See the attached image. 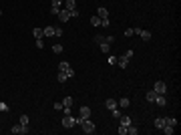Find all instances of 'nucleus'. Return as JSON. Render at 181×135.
Returning <instances> with one entry per match:
<instances>
[{
  "instance_id": "obj_8",
  "label": "nucleus",
  "mask_w": 181,
  "mask_h": 135,
  "mask_svg": "<svg viewBox=\"0 0 181 135\" xmlns=\"http://www.w3.org/2000/svg\"><path fill=\"white\" fill-rule=\"evenodd\" d=\"M56 16H58V20H60V22H67V20H71V12H69L67 8H60Z\"/></svg>"
},
{
  "instance_id": "obj_18",
  "label": "nucleus",
  "mask_w": 181,
  "mask_h": 135,
  "mask_svg": "<svg viewBox=\"0 0 181 135\" xmlns=\"http://www.w3.org/2000/svg\"><path fill=\"white\" fill-rule=\"evenodd\" d=\"M119 121H121V125H131V117L129 115H121Z\"/></svg>"
},
{
  "instance_id": "obj_5",
  "label": "nucleus",
  "mask_w": 181,
  "mask_h": 135,
  "mask_svg": "<svg viewBox=\"0 0 181 135\" xmlns=\"http://www.w3.org/2000/svg\"><path fill=\"white\" fill-rule=\"evenodd\" d=\"M89 117H90V109L89 107H81L79 117H77V123H81V121H85V119H89Z\"/></svg>"
},
{
  "instance_id": "obj_14",
  "label": "nucleus",
  "mask_w": 181,
  "mask_h": 135,
  "mask_svg": "<svg viewBox=\"0 0 181 135\" xmlns=\"http://www.w3.org/2000/svg\"><path fill=\"white\" fill-rule=\"evenodd\" d=\"M64 8L71 12V10H75V8H77V2H75V0H64Z\"/></svg>"
},
{
  "instance_id": "obj_12",
  "label": "nucleus",
  "mask_w": 181,
  "mask_h": 135,
  "mask_svg": "<svg viewBox=\"0 0 181 135\" xmlns=\"http://www.w3.org/2000/svg\"><path fill=\"white\" fill-rule=\"evenodd\" d=\"M97 14H99V18H109V10H107L105 6H101V8L97 10Z\"/></svg>"
},
{
  "instance_id": "obj_24",
  "label": "nucleus",
  "mask_w": 181,
  "mask_h": 135,
  "mask_svg": "<svg viewBox=\"0 0 181 135\" xmlns=\"http://www.w3.org/2000/svg\"><path fill=\"white\" fill-rule=\"evenodd\" d=\"M62 107H73V97H64V101H62Z\"/></svg>"
},
{
  "instance_id": "obj_27",
  "label": "nucleus",
  "mask_w": 181,
  "mask_h": 135,
  "mask_svg": "<svg viewBox=\"0 0 181 135\" xmlns=\"http://www.w3.org/2000/svg\"><path fill=\"white\" fill-rule=\"evenodd\" d=\"M67 79H69V77H67L64 73H60V71H58V77H56V81H60V83H64Z\"/></svg>"
},
{
  "instance_id": "obj_34",
  "label": "nucleus",
  "mask_w": 181,
  "mask_h": 135,
  "mask_svg": "<svg viewBox=\"0 0 181 135\" xmlns=\"http://www.w3.org/2000/svg\"><path fill=\"white\" fill-rule=\"evenodd\" d=\"M75 16H81V12L75 8V10H71V18H75Z\"/></svg>"
},
{
  "instance_id": "obj_15",
  "label": "nucleus",
  "mask_w": 181,
  "mask_h": 135,
  "mask_svg": "<svg viewBox=\"0 0 181 135\" xmlns=\"http://www.w3.org/2000/svg\"><path fill=\"white\" fill-rule=\"evenodd\" d=\"M139 37H141V39H143L145 43H147V41H151V32H149V30H143V28H141V32H139Z\"/></svg>"
},
{
  "instance_id": "obj_2",
  "label": "nucleus",
  "mask_w": 181,
  "mask_h": 135,
  "mask_svg": "<svg viewBox=\"0 0 181 135\" xmlns=\"http://www.w3.org/2000/svg\"><path fill=\"white\" fill-rule=\"evenodd\" d=\"M58 71H60V73H64V75H67L69 79H71V77L75 75V69H73V67H71L69 63H64V61H62V63H58Z\"/></svg>"
},
{
  "instance_id": "obj_23",
  "label": "nucleus",
  "mask_w": 181,
  "mask_h": 135,
  "mask_svg": "<svg viewBox=\"0 0 181 135\" xmlns=\"http://www.w3.org/2000/svg\"><path fill=\"white\" fill-rule=\"evenodd\" d=\"M90 24L93 26H101V18L99 16H90Z\"/></svg>"
},
{
  "instance_id": "obj_19",
  "label": "nucleus",
  "mask_w": 181,
  "mask_h": 135,
  "mask_svg": "<svg viewBox=\"0 0 181 135\" xmlns=\"http://www.w3.org/2000/svg\"><path fill=\"white\" fill-rule=\"evenodd\" d=\"M163 125H165V117H157L155 119V127L157 129H163Z\"/></svg>"
},
{
  "instance_id": "obj_32",
  "label": "nucleus",
  "mask_w": 181,
  "mask_h": 135,
  "mask_svg": "<svg viewBox=\"0 0 181 135\" xmlns=\"http://www.w3.org/2000/svg\"><path fill=\"white\" fill-rule=\"evenodd\" d=\"M113 117H115V119H119V117H121V111H119V107H117V109H113Z\"/></svg>"
},
{
  "instance_id": "obj_20",
  "label": "nucleus",
  "mask_w": 181,
  "mask_h": 135,
  "mask_svg": "<svg viewBox=\"0 0 181 135\" xmlns=\"http://www.w3.org/2000/svg\"><path fill=\"white\" fill-rule=\"evenodd\" d=\"M43 32H45V37H54V26H46V28H43Z\"/></svg>"
},
{
  "instance_id": "obj_28",
  "label": "nucleus",
  "mask_w": 181,
  "mask_h": 135,
  "mask_svg": "<svg viewBox=\"0 0 181 135\" xmlns=\"http://www.w3.org/2000/svg\"><path fill=\"white\" fill-rule=\"evenodd\" d=\"M127 127L129 125H119V135H127Z\"/></svg>"
},
{
  "instance_id": "obj_6",
  "label": "nucleus",
  "mask_w": 181,
  "mask_h": 135,
  "mask_svg": "<svg viewBox=\"0 0 181 135\" xmlns=\"http://www.w3.org/2000/svg\"><path fill=\"white\" fill-rule=\"evenodd\" d=\"M153 91H155L157 95H165V93H167V85H165V81H157L155 87H153Z\"/></svg>"
},
{
  "instance_id": "obj_31",
  "label": "nucleus",
  "mask_w": 181,
  "mask_h": 135,
  "mask_svg": "<svg viewBox=\"0 0 181 135\" xmlns=\"http://www.w3.org/2000/svg\"><path fill=\"white\" fill-rule=\"evenodd\" d=\"M109 63H111V65H117V56H115V54H109Z\"/></svg>"
},
{
  "instance_id": "obj_29",
  "label": "nucleus",
  "mask_w": 181,
  "mask_h": 135,
  "mask_svg": "<svg viewBox=\"0 0 181 135\" xmlns=\"http://www.w3.org/2000/svg\"><path fill=\"white\" fill-rule=\"evenodd\" d=\"M64 32H62V28L60 26H54V37H62Z\"/></svg>"
},
{
  "instance_id": "obj_3",
  "label": "nucleus",
  "mask_w": 181,
  "mask_h": 135,
  "mask_svg": "<svg viewBox=\"0 0 181 135\" xmlns=\"http://www.w3.org/2000/svg\"><path fill=\"white\" fill-rule=\"evenodd\" d=\"M79 125H81V129H83V131H85L87 135L95 133V123H93V121H89V119H85V121H81Z\"/></svg>"
},
{
  "instance_id": "obj_11",
  "label": "nucleus",
  "mask_w": 181,
  "mask_h": 135,
  "mask_svg": "<svg viewBox=\"0 0 181 135\" xmlns=\"http://www.w3.org/2000/svg\"><path fill=\"white\" fill-rule=\"evenodd\" d=\"M155 103H157L159 107H165V105H167V99H165V95H157V97H155Z\"/></svg>"
},
{
  "instance_id": "obj_37",
  "label": "nucleus",
  "mask_w": 181,
  "mask_h": 135,
  "mask_svg": "<svg viewBox=\"0 0 181 135\" xmlns=\"http://www.w3.org/2000/svg\"><path fill=\"white\" fill-rule=\"evenodd\" d=\"M52 107H54V109H56V111H60V109H62V103H58V101H56V103H54V105H52Z\"/></svg>"
},
{
  "instance_id": "obj_9",
  "label": "nucleus",
  "mask_w": 181,
  "mask_h": 135,
  "mask_svg": "<svg viewBox=\"0 0 181 135\" xmlns=\"http://www.w3.org/2000/svg\"><path fill=\"white\" fill-rule=\"evenodd\" d=\"M105 107H107L109 111H113V109L119 107V101H115V99H107V101H105Z\"/></svg>"
},
{
  "instance_id": "obj_1",
  "label": "nucleus",
  "mask_w": 181,
  "mask_h": 135,
  "mask_svg": "<svg viewBox=\"0 0 181 135\" xmlns=\"http://www.w3.org/2000/svg\"><path fill=\"white\" fill-rule=\"evenodd\" d=\"M131 56H133V50L129 48V50H127L123 56H119V59H117V65H119L121 69H127V67H129V61H131Z\"/></svg>"
},
{
  "instance_id": "obj_26",
  "label": "nucleus",
  "mask_w": 181,
  "mask_h": 135,
  "mask_svg": "<svg viewBox=\"0 0 181 135\" xmlns=\"http://www.w3.org/2000/svg\"><path fill=\"white\" fill-rule=\"evenodd\" d=\"M20 125L28 127V115H20Z\"/></svg>"
},
{
  "instance_id": "obj_17",
  "label": "nucleus",
  "mask_w": 181,
  "mask_h": 135,
  "mask_svg": "<svg viewBox=\"0 0 181 135\" xmlns=\"http://www.w3.org/2000/svg\"><path fill=\"white\" fill-rule=\"evenodd\" d=\"M129 103H131V101H129V97H123V99L119 101V107H121V109H127V107H129Z\"/></svg>"
},
{
  "instance_id": "obj_35",
  "label": "nucleus",
  "mask_w": 181,
  "mask_h": 135,
  "mask_svg": "<svg viewBox=\"0 0 181 135\" xmlns=\"http://www.w3.org/2000/svg\"><path fill=\"white\" fill-rule=\"evenodd\" d=\"M133 34H135V32H133V28H127V30H125V37H127V39H129V37H133Z\"/></svg>"
},
{
  "instance_id": "obj_7",
  "label": "nucleus",
  "mask_w": 181,
  "mask_h": 135,
  "mask_svg": "<svg viewBox=\"0 0 181 135\" xmlns=\"http://www.w3.org/2000/svg\"><path fill=\"white\" fill-rule=\"evenodd\" d=\"M10 133H14V135H24V133H28V127H24V125H14L12 129H10Z\"/></svg>"
},
{
  "instance_id": "obj_4",
  "label": "nucleus",
  "mask_w": 181,
  "mask_h": 135,
  "mask_svg": "<svg viewBox=\"0 0 181 135\" xmlns=\"http://www.w3.org/2000/svg\"><path fill=\"white\" fill-rule=\"evenodd\" d=\"M75 125H79V123H77V119H75L73 115H64V117H62V127H64V129H71V127H75Z\"/></svg>"
},
{
  "instance_id": "obj_38",
  "label": "nucleus",
  "mask_w": 181,
  "mask_h": 135,
  "mask_svg": "<svg viewBox=\"0 0 181 135\" xmlns=\"http://www.w3.org/2000/svg\"><path fill=\"white\" fill-rule=\"evenodd\" d=\"M0 16H2V10H0Z\"/></svg>"
},
{
  "instance_id": "obj_13",
  "label": "nucleus",
  "mask_w": 181,
  "mask_h": 135,
  "mask_svg": "<svg viewBox=\"0 0 181 135\" xmlns=\"http://www.w3.org/2000/svg\"><path fill=\"white\" fill-rule=\"evenodd\" d=\"M32 37L38 41V39H45V32H43V28H32Z\"/></svg>"
},
{
  "instance_id": "obj_16",
  "label": "nucleus",
  "mask_w": 181,
  "mask_h": 135,
  "mask_svg": "<svg viewBox=\"0 0 181 135\" xmlns=\"http://www.w3.org/2000/svg\"><path fill=\"white\" fill-rule=\"evenodd\" d=\"M155 97H157V93H155V91H149V93L145 95V99H147L149 103H155Z\"/></svg>"
},
{
  "instance_id": "obj_22",
  "label": "nucleus",
  "mask_w": 181,
  "mask_h": 135,
  "mask_svg": "<svg viewBox=\"0 0 181 135\" xmlns=\"http://www.w3.org/2000/svg\"><path fill=\"white\" fill-rule=\"evenodd\" d=\"M165 123H167V125H171V127H177V119H175V117H167V119H165Z\"/></svg>"
},
{
  "instance_id": "obj_33",
  "label": "nucleus",
  "mask_w": 181,
  "mask_h": 135,
  "mask_svg": "<svg viewBox=\"0 0 181 135\" xmlns=\"http://www.w3.org/2000/svg\"><path fill=\"white\" fill-rule=\"evenodd\" d=\"M0 111H8V103H4V101H0Z\"/></svg>"
},
{
  "instance_id": "obj_21",
  "label": "nucleus",
  "mask_w": 181,
  "mask_h": 135,
  "mask_svg": "<svg viewBox=\"0 0 181 135\" xmlns=\"http://www.w3.org/2000/svg\"><path fill=\"white\" fill-rule=\"evenodd\" d=\"M173 131H175V127H171V125H167V123L163 125V133L165 135H173Z\"/></svg>"
},
{
  "instance_id": "obj_10",
  "label": "nucleus",
  "mask_w": 181,
  "mask_h": 135,
  "mask_svg": "<svg viewBox=\"0 0 181 135\" xmlns=\"http://www.w3.org/2000/svg\"><path fill=\"white\" fill-rule=\"evenodd\" d=\"M99 46H101V50H103V52H105V54H109V52H111V43H107V37H105V41H103V43H99Z\"/></svg>"
},
{
  "instance_id": "obj_36",
  "label": "nucleus",
  "mask_w": 181,
  "mask_h": 135,
  "mask_svg": "<svg viewBox=\"0 0 181 135\" xmlns=\"http://www.w3.org/2000/svg\"><path fill=\"white\" fill-rule=\"evenodd\" d=\"M43 46H45V41H43V39H38V41H36V48H43Z\"/></svg>"
},
{
  "instance_id": "obj_25",
  "label": "nucleus",
  "mask_w": 181,
  "mask_h": 135,
  "mask_svg": "<svg viewBox=\"0 0 181 135\" xmlns=\"http://www.w3.org/2000/svg\"><path fill=\"white\" fill-rule=\"evenodd\" d=\"M127 133H129V135H137V133H139V129H137L135 125H129V127H127Z\"/></svg>"
},
{
  "instance_id": "obj_30",
  "label": "nucleus",
  "mask_w": 181,
  "mask_h": 135,
  "mask_svg": "<svg viewBox=\"0 0 181 135\" xmlns=\"http://www.w3.org/2000/svg\"><path fill=\"white\" fill-rule=\"evenodd\" d=\"M52 50H54L56 54H60V52H62V45H54L52 46Z\"/></svg>"
}]
</instances>
